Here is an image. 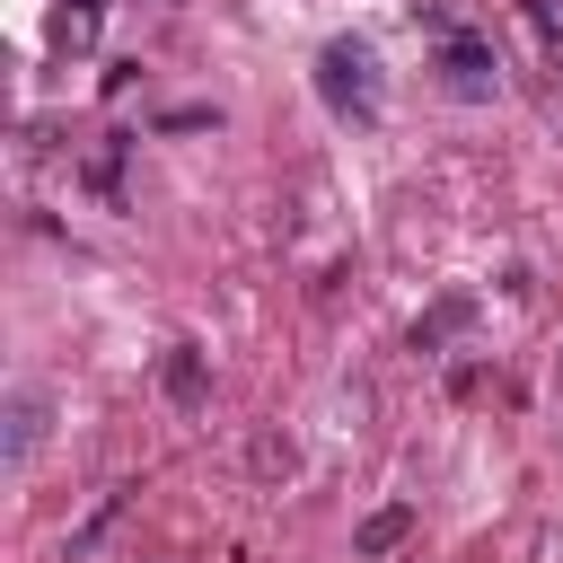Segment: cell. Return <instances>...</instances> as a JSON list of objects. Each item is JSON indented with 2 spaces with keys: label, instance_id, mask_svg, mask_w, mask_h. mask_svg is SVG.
I'll list each match as a JSON object with an SVG mask.
<instances>
[{
  "label": "cell",
  "instance_id": "ba28073f",
  "mask_svg": "<svg viewBox=\"0 0 563 563\" xmlns=\"http://www.w3.org/2000/svg\"><path fill=\"white\" fill-rule=\"evenodd\" d=\"M123 150H132V132H114V141H106V150L88 158V185H97L106 202H123Z\"/></svg>",
  "mask_w": 563,
  "mask_h": 563
},
{
  "label": "cell",
  "instance_id": "9c48e42d",
  "mask_svg": "<svg viewBox=\"0 0 563 563\" xmlns=\"http://www.w3.org/2000/svg\"><path fill=\"white\" fill-rule=\"evenodd\" d=\"M202 123H220V106H167L158 114V132H202Z\"/></svg>",
  "mask_w": 563,
  "mask_h": 563
},
{
  "label": "cell",
  "instance_id": "3957f363",
  "mask_svg": "<svg viewBox=\"0 0 563 563\" xmlns=\"http://www.w3.org/2000/svg\"><path fill=\"white\" fill-rule=\"evenodd\" d=\"M158 387H167V405H185V413H194V405L211 396V369H202V343H167V352H158Z\"/></svg>",
  "mask_w": 563,
  "mask_h": 563
},
{
  "label": "cell",
  "instance_id": "6da1fadb",
  "mask_svg": "<svg viewBox=\"0 0 563 563\" xmlns=\"http://www.w3.org/2000/svg\"><path fill=\"white\" fill-rule=\"evenodd\" d=\"M317 97L334 114H352V123H378V62H369V44H325L317 53Z\"/></svg>",
  "mask_w": 563,
  "mask_h": 563
},
{
  "label": "cell",
  "instance_id": "52a82bcc",
  "mask_svg": "<svg viewBox=\"0 0 563 563\" xmlns=\"http://www.w3.org/2000/svg\"><path fill=\"white\" fill-rule=\"evenodd\" d=\"M35 440H44V396H18V405H9V466H26Z\"/></svg>",
  "mask_w": 563,
  "mask_h": 563
},
{
  "label": "cell",
  "instance_id": "277c9868",
  "mask_svg": "<svg viewBox=\"0 0 563 563\" xmlns=\"http://www.w3.org/2000/svg\"><path fill=\"white\" fill-rule=\"evenodd\" d=\"M405 537H413V501H387V510H369L352 528V554H396Z\"/></svg>",
  "mask_w": 563,
  "mask_h": 563
},
{
  "label": "cell",
  "instance_id": "7a4b0ae2",
  "mask_svg": "<svg viewBox=\"0 0 563 563\" xmlns=\"http://www.w3.org/2000/svg\"><path fill=\"white\" fill-rule=\"evenodd\" d=\"M440 88H449V97H493V88H501L493 44L466 35V26H449V35H440Z\"/></svg>",
  "mask_w": 563,
  "mask_h": 563
},
{
  "label": "cell",
  "instance_id": "5b68a950",
  "mask_svg": "<svg viewBox=\"0 0 563 563\" xmlns=\"http://www.w3.org/2000/svg\"><path fill=\"white\" fill-rule=\"evenodd\" d=\"M97 18H106V0H62V9H53V26H44V35H53V53H88V44H97Z\"/></svg>",
  "mask_w": 563,
  "mask_h": 563
},
{
  "label": "cell",
  "instance_id": "8992f818",
  "mask_svg": "<svg viewBox=\"0 0 563 563\" xmlns=\"http://www.w3.org/2000/svg\"><path fill=\"white\" fill-rule=\"evenodd\" d=\"M466 325H475V299L457 290V299H440V308L413 325V352H440V343H449V334H466Z\"/></svg>",
  "mask_w": 563,
  "mask_h": 563
},
{
  "label": "cell",
  "instance_id": "30bf717a",
  "mask_svg": "<svg viewBox=\"0 0 563 563\" xmlns=\"http://www.w3.org/2000/svg\"><path fill=\"white\" fill-rule=\"evenodd\" d=\"M255 475H290V440H255Z\"/></svg>",
  "mask_w": 563,
  "mask_h": 563
}]
</instances>
